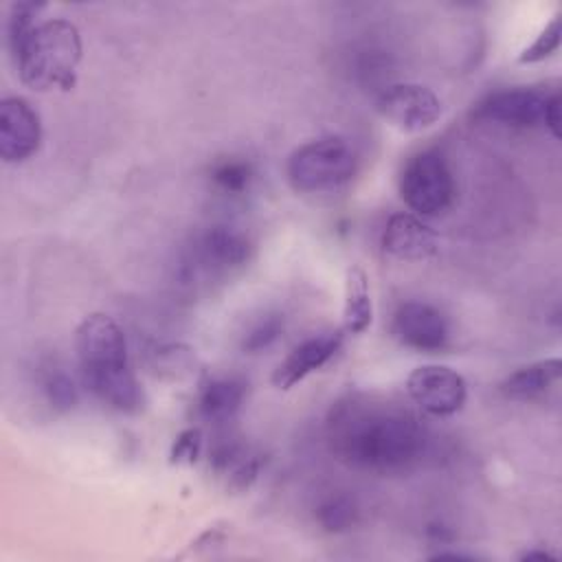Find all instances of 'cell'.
I'll list each match as a JSON object with an SVG mask.
<instances>
[{
  "label": "cell",
  "instance_id": "2e32d148",
  "mask_svg": "<svg viewBox=\"0 0 562 562\" xmlns=\"http://www.w3.org/2000/svg\"><path fill=\"white\" fill-rule=\"evenodd\" d=\"M244 382L235 378H209L198 393V411L209 422H228L244 404Z\"/></svg>",
  "mask_w": 562,
  "mask_h": 562
},
{
  "label": "cell",
  "instance_id": "e0dca14e",
  "mask_svg": "<svg viewBox=\"0 0 562 562\" xmlns=\"http://www.w3.org/2000/svg\"><path fill=\"white\" fill-rule=\"evenodd\" d=\"M373 301L369 292V277L360 266H349L345 272V303L342 329L347 334H362L371 327Z\"/></svg>",
  "mask_w": 562,
  "mask_h": 562
},
{
  "label": "cell",
  "instance_id": "4fadbf2b",
  "mask_svg": "<svg viewBox=\"0 0 562 562\" xmlns=\"http://www.w3.org/2000/svg\"><path fill=\"white\" fill-rule=\"evenodd\" d=\"M437 233L413 213H395L382 233V248L395 259L426 261L437 255Z\"/></svg>",
  "mask_w": 562,
  "mask_h": 562
},
{
  "label": "cell",
  "instance_id": "ba28073f",
  "mask_svg": "<svg viewBox=\"0 0 562 562\" xmlns=\"http://www.w3.org/2000/svg\"><path fill=\"white\" fill-rule=\"evenodd\" d=\"M40 145V112L24 97H4L0 101V158L4 162H24Z\"/></svg>",
  "mask_w": 562,
  "mask_h": 562
},
{
  "label": "cell",
  "instance_id": "9c48e42d",
  "mask_svg": "<svg viewBox=\"0 0 562 562\" xmlns=\"http://www.w3.org/2000/svg\"><path fill=\"white\" fill-rule=\"evenodd\" d=\"M549 97L536 88H503L479 101L474 116L509 127H538L544 125Z\"/></svg>",
  "mask_w": 562,
  "mask_h": 562
},
{
  "label": "cell",
  "instance_id": "ffe728a7",
  "mask_svg": "<svg viewBox=\"0 0 562 562\" xmlns=\"http://www.w3.org/2000/svg\"><path fill=\"white\" fill-rule=\"evenodd\" d=\"M255 171L248 160L239 158H224L211 167V180L213 184L231 195H239L250 187Z\"/></svg>",
  "mask_w": 562,
  "mask_h": 562
},
{
  "label": "cell",
  "instance_id": "5bb4252c",
  "mask_svg": "<svg viewBox=\"0 0 562 562\" xmlns=\"http://www.w3.org/2000/svg\"><path fill=\"white\" fill-rule=\"evenodd\" d=\"M562 362L560 358H544L525 364L509 373L501 382V393L512 400H536L560 382Z\"/></svg>",
  "mask_w": 562,
  "mask_h": 562
},
{
  "label": "cell",
  "instance_id": "5b68a950",
  "mask_svg": "<svg viewBox=\"0 0 562 562\" xmlns=\"http://www.w3.org/2000/svg\"><path fill=\"white\" fill-rule=\"evenodd\" d=\"M457 184L450 165L435 149L411 156L400 173V198L419 217H435L454 202Z\"/></svg>",
  "mask_w": 562,
  "mask_h": 562
},
{
  "label": "cell",
  "instance_id": "8992f818",
  "mask_svg": "<svg viewBox=\"0 0 562 562\" xmlns=\"http://www.w3.org/2000/svg\"><path fill=\"white\" fill-rule=\"evenodd\" d=\"M408 397L432 417L457 415L468 400V384L461 373L443 364H424L406 378Z\"/></svg>",
  "mask_w": 562,
  "mask_h": 562
},
{
  "label": "cell",
  "instance_id": "cb8c5ba5",
  "mask_svg": "<svg viewBox=\"0 0 562 562\" xmlns=\"http://www.w3.org/2000/svg\"><path fill=\"white\" fill-rule=\"evenodd\" d=\"M202 452V432L198 428L182 430L171 446V463H195Z\"/></svg>",
  "mask_w": 562,
  "mask_h": 562
},
{
  "label": "cell",
  "instance_id": "30bf717a",
  "mask_svg": "<svg viewBox=\"0 0 562 562\" xmlns=\"http://www.w3.org/2000/svg\"><path fill=\"white\" fill-rule=\"evenodd\" d=\"M395 338L417 351H441L448 345L450 327L446 316L430 303L406 301L393 316Z\"/></svg>",
  "mask_w": 562,
  "mask_h": 562
},
{
  "label": "cell",
  "instance_id": "44dd1931",
  "mask_svg": "<svg viewBox=\"0 0 562 562\" xmlns=\"http://www.w3.org/2000/svg\"><path fill=\"white\" fill-rule=\"evenodd\" d=\"M281 331H283V316H279V314L263 316L257 325H252L248 329L241 347L246 353H259V351L272 347L279 340Z\"/></svg>",
  "mask_w": 562,
  "mask_h": 562
},
{
  "label": "cell",
  "instance_id": "3957f363",
  "mask_svg": "<svg viewBox=\"0 0 562 562\" xmlns=\"http://www.w3.org/2000/svg\"><path fill=\"white\" fill-rule=\"evenodd\" d=\"M83 55L81 33L66 18L37 22L13 61L20 81L37 92L70 90L77 81V68Z\"/></svg>",
  "mask_w": 562,
  "mask_h": 562
},
{
  "label": "cell",
  "instance_id": "52a82bcc",
  "mask_svg": "<svg viewBox=\"0 0 562 562\" xmlns=\"http://www.w3.org/2000/svg\"><path fill=\"white\" fill-rule=\"evenodd\" d=\"M378 114L402 132H422L441 116L439 97L422 83H391L375 97Z\"/></svg>",
  "mask_w": 562,
  "mask_h": 562
},
{
  "label": "cell",
  "instance_id": "9a60e30c",
  "mask_svg": "<svg viewBox=\"0 0 562 562\" xmlns=\"http://www.w3.org/2000/svg\"><path fill=\"white\" fill-rule=\"evenodd\" d=\"M211 463L213 472L226 483V487L239 492L248 490L255 483L261 468L259 454L244 443H222L220 448H215Z\"/></svg>",
  "mask_w": 562,
  "mask_h": 562
},
{
  "label": "cell",
  "instance_id": "7c38bea8",
  "mask_svg": "<svg viewBox=\"0 0 562 562\" xmlns=\"http://www.w3.org/2000/svg\"><path fill=\"white\" fill-rule=\"evenodd\" d=\"M250 257L248 237L226 224L206 228L193 244V268L202 272H231Z\"/></svg>",
  "mask_w": 562,
  "mask_h": 562
},
{
  "label": "cell",
  "instance_id": "7a4b0ae2",
  "mask_svg": "<svg viewBox=\"0 0 562 562\" xmlns=\"http://www.w3.org/2000/svg\"><path fill=\"white\" fill-rule=\"evenodd\" d=\"M83 384L108 406L132 413L143 404L140 384L132 371L121 325L101 312L88 314L75 331Z\"/></svg>",
  "mask_w": 562,
  "mask_h": 562
},
{
  "label": "cell",
  "instance_id": "484cf974",
  "mask_svg": "<svg viewBox=\"0 0 562 562\" xmlns=\"http://www.w3.org/2000/svg\"><path fill=\"white\" fill-rule=\"evenodd\" d=\"M547 560V558H553L551 553H547V551H525L522 553V560Z\"/></svg>",
  "mask_w": 562,
  "mask_h": 562
},
{
  "label": "cell",
  "instance_id": "d6986e66",
  "mask_svg": "<svg viewBox=\"0 0 562 562\" xmlns=\"http://www.w3.org/2000/svg\"><path fill=\"white\" fill-rule=\"evenodd\" d=\"M44 9L42 2H13L9 9L7 20V44L11 50V57L22 48L24 40L31 35V31L37 26V15Z\"/></svg>",
  "mask_w": 562,
  "mask_h": 562
},
{
  "label": "cell",
  "instance_id": "8fae6325",
  "mask_svg": "<svg viewBox=\"0 0 562 562\" xmlns=\"http://www.w3.org/2000/svg\"><path fill=\"white\" fill-rule=\"evenodd\" d=\"M345 329H331L316 336L305 338L299 342L274 369L272 384L281 391L292 389L301 380H305L310 373L325 367L342 347Z\"/></svg>",
  "mask_w": 562,
  "mask_h": 562
},
{
  "label": "cell",
  "instance_id": "6da1fadb",
  "mask_svg": "<svg viewBox=\"0 0 562 562\" xmlns=\"http://www.w3.org/2000/svg\"><path fill=\"white\" fill-rule=\"evenodd\" d=\"M327 437L331 452L347 465L375 474L413 468L426 450V428L415 413L397 402L356 393L329 413Z\"/></svg>",
  "mask_w": 562,
  "mask_h": 562
},
{
  "label": "cell",
  "instance_id": "ac0fdd59",
  "mask_svg": "<svg viewBox=\"0 0 562 562\" xmlns=\"http://www.w3.org/2000/svg\"><path fill=\"white\" fill-rule=\"evenodd\" d=\"M316 520L329 533L347 531L358 520V505L345 494H331L318 503Z\"/></svg>",
  "mask_w": 562,
  "mask_h": 562
},
{
  "label": "cell",
  "instance_id": "7402d4cb",
  "mask_svg": "<svg viewBox=\"0 0 562 562\" xmlns=\"http://www.w3.org/2000/svg\"><path fill=\"white\" fill-rule=\"evenodd\" d=\"M560 18L555 15L538 35L536 40L522 48V53L518 55V61L520 64H536V61H542L547 57H551L558 48H560Z\"/></svg>",
  "mask_w": 562,
  "mask_h": 562
},
{
  "label": "cell",
  "instance_id": "603a6c76",
  "mask_svg": "<svg viewBox=\"0 0 562 562\" xmlns=\"http://www.w3.org/2000/svg\"><path fill=\"white\" fill-rule=\"evenodd\" d=\"M44 393L48 397V402L59 408V411H68L77 404L79 400V391L72 382V378L64 371H53L46 375L44 380Z\"/></svg>",
  "mask_w": 562,
  "mask_h": 562
},
{
  "label": "cell",
  "instance_id": "277c9868",
  "mask_svg": "<svg viewBox=\"0 0 562 562\" xmlns=\"http://www.w3.org/2000/svg\"><path fill=\"white\" fill-rule=\"evenodd\" d=\"M356 151L342 136H323L299 145L285 162V176L294 191L325 193L347 184L356 173Z\"/></svg>",
  "mask_w": 562,
  "mask_h": 562
},
{
  "label": "cell",
  "instance_id": "d4e9b609",
  "mask_svg": "<svg viewBox=\"0 0 562 562\" xmlns=\"http://www.w3.org/2000/svg\"><path fill=\"white\" fill-rule=\"evenodd\" d=\"M560 94L558 92H551L549 97V103H547V112H544V125L549 127V132L560 138Z\"/></svg>",
  "mask_w": 562,
  "mask_h": 562
}]
</instances>
